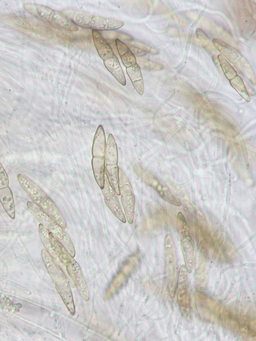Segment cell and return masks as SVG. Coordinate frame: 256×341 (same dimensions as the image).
<instances>
[{
  "mask_svg": "<svg viewBox=\"0 0 256 341\" xmlns=\"http://www.w3.org/2000/svg\"><path fill=\"white\" fill-rule=\"evenodd\" d=\"M176 248L171 235L168 234L164 240V260L165 273L170 295H175L176 277L177 273V253Z\"/></svg>",
  "mask_w": 256,
  "mask_h": 341,
  "instance_id": "obj_1",
  "label": "cell"
},
{
  "mask_svg": "<svg viewBox=\"0 0 256 341\" xmlns=\"http://www.w3.org/2000/svg\"><path fill=\"white\" fill-rule=\"evenodd\" d=\"M187 270L183 265L179 272L177 284V301L182 315L188 321L191 319Z\"/></svg>",
  "mask_w": 256,
  "mask_h": 341,
  "instance_id": "obj_2",
  "label": "cell"
},
{
  "mask_svg": "<svg viewBox=\"0 0 256 341\" xmlns=\"http://www.w3.org/2000/svg\"><path fill=\"white\" fill-rule=\"evenodd\" d=\"M67 271L83 299L88 301L89 294L87 285L79 263L74 259L66 266Z\"/></svg>",
  "mask_w": 256,
  "mask_h": 341,
  "instance_id": "obj_3",
  "label": "cell"
},
{
  "mask_svg": "<svg viewBox=\"0 0 256 341\" xmlns=\"http://www.w3.org/2000/svg\"><path fill=\"white\" fill-rule=\"evenodd\" d=\"M18 179L23 189L37 205L40 206L48 197L34 182L25 175L19 174Z\"/></svg>",
  "mask_w": 256,
  "mask_h": 341,
  "instance_id": "obj_4",
  "label": "cell"
},
{
  "mask_svg": "<svg viewBox=\"0 0 256 341\" xmlns=\"http://www.w3.org/2000/svg\"><path fill=\"white\" fill-rule=\"evenodd\" d=\"M124 25L122 21L90 15L87 28L99 30H113Z\"/></svg>",
  "mask_w": 256,
  "mask_h": 341,
  "instance_id": "obj_5",
  "label": "cell"
},
{
  "mask_svg": "<svg viewBox=\"0 0 256 341\" xmlns=\"http://www.w3.org/2000/svg\"><path fill=\"white\" fill-rule=\"evenodd\" d=\"M48 229L50 233L63 245L69 254L74 258L75 256V248L64 228L55 223Z\"/></svg>",
  "mask_w": 256,
  "mask_h": 341,
  "instance_id": "obj_6",
  "label": "cell"
},
{
  "mask_svg": "<svg viewBox=\"0 0 256 341\" xmlns=\"http://www.w3.org/2000/svg\"><path fill=\"white\" fill-rule=\"evenodd\" d=\"M93 37L96 48L102 59L104 60L114 55L111 46L99 31L93 30Z\"/></svg>",
  "mask_w": 256,
  "mask_h": 341,
  "instance_id": "obj_7",
  "label": "cell"
},
{
  "mask_svg": "<svg viewBox=\"0 0 256 341\" xmlns=\"http://www.w3.org/2000/svg\"><path fill=\"white\" fill-rule=\"evenodd\" d=\"M25 9L37 19L48 23H51L55 11L47 7L37 4H27L24 5Z\"/></svg>",
  "mask_w": 256,
  "mask_h": 341,
  "instance_id": "obj_8",
  "label": "cell"
},
{
  "mask_svg": "<svg viewBox=\"0 0 256 341\" xmlns=\"http://www.w3.org/2000/svg\"><path fill=\"white\" fill-rule=\"evenodd\" d=\"M39 206L45 213L50 216L56 224L64 228H66L67 224L65 219L51 199L47 197L43 201Z\"/></svg>",
  "mask_w": 256,
  "mask_h": 341,
  "instance_id": "obj_9",
  "label": "cell"
},
{
  "mask_svg": "<svg viewBox=\"0 0 256 341\" xmlns=\"http://www.w3.org/2000/svg\"><path fill=\"white\" fill-rule=\"evenodd\" d=\"M56 287L59 295L62 297L68 311L71 315L75 313V305L73 297L69 284L66 280L56 284Z\"/></svg>",
  "mask_w": 256,
  "mask_h": 341,
  "instance_id": "obj_10",
  "label": "cell"
},
{
  "mask_svg": "<svg viewBox=\"0 0 256 341\" xmlns=\"http://www.w3.org/2000/svg\"><path fill=\"white\" fill-rule=\"evenodd\" d=\"M104 65L114 76L115 78L123 86L126 85V80L123 69L119 60L115 55L103 60Z\"/></svg>",
  "mask_w": 256,
  "mask_h": 341,
  "instance_id": "obj_11",
  "label": "cell"
},
{
  "mask_svg": "<svg viewBox=\"0 0 256 341\" xmlns=\"http://www.w3.org/2000/svg\"><path fill=\"white\" fill-rule=\"evenodd\" d=\"M0 203H1L4 209L10 218L14 220L16 210H15L13 194L9 186L7 187L0 189Z\"/></svg>",
  "mask_w": 256,
  "mask_h": 341,
  "instance_id": "obj_12",
  "label": "cell"
},
{
  "mask_svg": "<svg viewBox=\"0 0 256 341\" xmlns=\"http://www.w3.org/2000/svg\"><path fill=\"white\" fill-rule=\"evenodd\" d=\"M106 147V136L102 126L100 125L94 138L92 149L93 157H104Z\"/></svg>",
  "mask_w": 256,
  "mask_h": 341,
  "instance_id": "obj_13",
  "label": "cell"
},
{
  "mask_svg": "<svg viewBox=\"0 0 256 341\" xmlns=\"http://www.w3.org/2000/svg\"><path fill=\"white\" fill-rule=\"evenodd\" d=\"M104 196L105 203L116 218L122 223H126L125 216L119 204L117 194L113 192Z\"/></svg>",
  "mask_w": 256,
  "mask_h": 341,
  "instance_id": "obj_14",
  "label": "cell"
},
{
  "mask_svg": "<svg viewBox=\"0 0 256 341\" xmlns=\"http://www.w3.org/2000/svg\"><path fill=\"white\" fill-rule=\"evenodd\" d=\"M115 44L118 54L126 68L137 64L136 57L125 43L116 39Z\"/></svg>",
  "mask_w": 256,
  "mask_h": 341,
  "instance_id": "obj_15",
  "label": "cell"
},
{
  "mask_svg": "<svg viewBox=\"0 0 256 341\" xmlns=\"http://www.w3.org/2000/svg\"><path fill=\"white\" fill-rule=\"evenodd\" d=\"M27 206L29 211L45 227L49 229L52 225L55 223L54 221L50 216L35 203L29 201L27 203Z\"/></svg>",
  "mask_w": 256,
  "mask_h": 341,
  "instance_id": "obj_16",
  "label": "cell"
},
{
  "mask_svg": "<svg viewBox=\"0 0 256 341\" xmlns=\"http://www.w3.org/2000/svg\"><path fill=\"white\" fill-rule=\"evenodd\" d=\"M126 71L133 85L140 95L144 91V84L140 66L136 64L127 67Z\"/></svg>",
  "mask_w": 256,
  "mask_h": 341,
  "instance_id": "obj_17",
  "label": "cell"
},
{
  "mask_svg": "<svg viewBox=\"0 0 256 341\" xmlns=\"http://www.w3.org/2000/svg\"><path fill=\"white\" fill-rule=\"evenodd\" d=\"M183 252L186 262L187 272L191 273L193 271L194 262V247L190 236L182 239Z\"/></svg>",
  "mask_w": 256,
  "mask_h": 341,
  "instance_id": "obj_18",
  "label": "cell"
},
{
  "mask_svg": "<svg viewBox=\"0 0 256 341\" xmlns=\"http://www.w3.org/2000/svg\"><path fill=\"white\" fill-rule=\"evenodd\" d=\"M105 164L106 165H117L118 153L117 145L112 134L109 135L104 153Z\"/></svg>",
  "mask_w": 256,
  "mask_h": 341,
  "instance_id": "obj_19",
  "label": "cell"
},
{
  "mask_svg": "<svg viewBox=\"0 0 256 341\" xmlns=\"http://www.w3.org/2000/svg\"><path fill=\"white\" fill-rule=\"evenodd\" d=\"M42 256L44 261L46 264L53 280L56 283L66 280V277L62 271L60 269L53 261L51 256L45 250L42 251Z\"/></svg>",
  "mask_w": 256,
  "mask_h": 341,
  "instance_id": "obj_20",
  "label": "cell"
},
{
  "mask_svg": "<svg viewBox=\"0 0 256 341\" xmlns=\"http://www.w3.org/2000/svg\"><path fill=\"white\" fill-rule=\"evenodd\" d=\"M92 167L96 180L102 189L104 184L105 161L104 157H93Z\"/></svg>",
  "mask_w": 256,
  "mask_h": 341,
  "instance_id": "obj_21",
  "label": "cell"
},
{
  "mask_svg": "<svg viewBox=\"0 0 256 341\" xmlns=\"http://www.w3.org/2000/svg\"><path fill=\"white\" fill-rule=\"evenodd\" d=\"M51 24L70 32H77L78 26L63 13L55 11Z\"/></svg>",
  "mask_w": 256,
  "mask_h": 341,
  "instance_id": "obj_22",
  "label": "cell"
},
{
  "mask_svg": "<svg viewBox=\"0 0 256 341\" xmlns=\"http://www.w3.org/2000/svg\"><path fill=\"white\" fill-rule=\"evenodd\" d=\"M119 171L118 165H106L105 172L111 187L117 195H120L119 188Z\"/></svg>",
  "mask_w": 256,
  "mask_h": 341,
  "instance_id": "obj_23",
  "label": "cell"
},
{
  "mask_svg": "<svg viewBox=\"0 0 256 341\" xmlns=\"http://www.w3.org/2000/svg\"><path fill=\"white\" fill-rule=\"evenodd\" d=\"M121 201L127 221L130 224H132L134 218L135 196L132 193L123 195Z\"/></svg>",
  "mask_w": 256,
  "mask_h": 341,
  "instance_id": "obj_24",
  "label": "cell"
},
{
  "mask_svg": "<svg viewBox=\"0 0 256 341\" xmlns=\"http://www.w3.org/2000/svg\"><path fill=\"white\" fill-rule=\"evenodd\" d=\"M216 48L226 57H227L233 63H235L240 57L239 53L229 45L218 40L213 41Z\"/></svg>",
  "mask_w": 256,
  "mask_h": 341,
  "instance_id": "obj_25",
  "label": "cell"
},
{
  "mask_svg": "<svg viewBox=\"0 0 256 341\" xmlns=\"http://www.w3.org/2000/svg\"><path fill=\"white\" fill-rule=\"evenodd\" d=\"M154 189L158 193L160 197L167 202L176 206H181V204L171 191L160 183L156 186Z\"/></svg>",
  "mask_w": 256,
  "mask_h": 341,
  "instance_id": "obj_26",
  "label": "cell"
},
{
  "mask_svg": "<svg viewBox=\"0 0 256 341\" xmlns=\"http://www.w3.org/2000/svg\"><path fill=\"white\" fill-rule=\"evenodd\" d=\"M231 85L248 102L250 101V98L248 94L246 87L240 76L237 75L235 78L230 81Z\"/></svg>",
  "mask_w": 256,
  "mask_h": 341,
  "instance_id": "obj_27",
  "label": "cell"
},
{
  "mask_svg": "<svg viewBox=\"0 0 256 341\" xmlns=\"http://www.w3.org/2000/svg\"><path fill=\"white\" fill-rule=\"evenodd\" d=\"M218 58L222 69L227 79L231 81L235 78L237 73L228 61L221 55H219Z\"/></svg>",
  "mask_w": 256,
  "mask_h": 341,
  "instance_id": "obj_28",
  "label": "cell"
},
{
  "mask_svg": "<svg viewBox=\"0 0 256 341\" xmlns=\"http://www.w3.org/2000/svg\"><path fill=\"white\" fill-rule=\"evenodd\" d=\"M119 188L120 195H126L132 193L131 185L124 172L119 169Z\"/></svg>",
  "mask_w": 256,
  "mask_h": 341,
  "instance_id": "obj_29",
  "label": "cell"
},
{
  "mask_svg": "<svg viewBox=\"0 0 256 341\" xmlns=\"http://www.w3.org/2000/svg\"><path fill=\"white\" fill-rule=\"evenodd\" d=\"M177 226L182 239L190 236L189 230L187 226L185 216L181 212H179L177 218Z\"/></svg>",
  "mask_w": 256,
  "mask_h": 341,
  "instance_id": "obj_30",
  "label": "cell"
},
{
  "mask_svg": "<svg viewBox=\"0 0 256 341\" xmlns=\"http://www.w3.org/2000/svg\"><path fill=\"white\" fill-rule=\"evenodd\" d=\"M39 231L42 240L47 250L53 255V247L50 238L49 230L42 224L39 226Z\"/></svg>",
  "mask_w": 256,
  "mask_h": 341,
  "instance_id": "obj_31",
  "label": "cell"
},
{
  "mask_svg": "<svg viewBox=\"0 0 256 341\" xmlns=\"http://www.w3.org/2000/svg\"><path fill=\"white\" fill-rule=\"evenodd\" d=\"M9 178L5 170L0 162V189L8 187Z\"/></svg>",
  "mask_w": 256,
  "mask_h": 341,
  "instance_id": "obj_32",
  "label": "cell"
}]
</instances>
